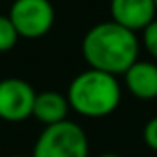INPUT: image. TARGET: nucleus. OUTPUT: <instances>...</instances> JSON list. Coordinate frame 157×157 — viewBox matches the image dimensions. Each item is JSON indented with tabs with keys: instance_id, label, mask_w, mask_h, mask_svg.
<instances>
[{
	"instance_id": "nucleus-14",
	"label": "nucleus",
	"mask_w": 157,
	"mask_h": 157,
	"mask_svg": "<svg viewBox=\"0 0 157 157\" xmlns=\"http://www.w3.org/2000/svg\"><path fill=\"white\" fill-rule=\"evenodd\" d=\"M154 2H155V9H157V0H154Z\"/></svg>"
},
{
	"instance_id": "nucleus-9",
	"label": "nucleus",
	"mask_w": 157,
	"mask_h": 157,
	"mask_svg": "<svg viewBox=\"0 0 157 157\" xmlns=\"http://www.w3.org/2000/svg\"><path fill=\"white\" fill-rule=\"evenodd\" d=\"M18 39L20 35L13 26L9 15H0V53L11 51L18 44Z\"/></svg>"
},
{
	"instance_id": "nucleus-10",
	"label": "nucleus",
	"mask_w": 157,
	"mask_h": 157,
	"mask_svg": "<svg viewBox=\"0 0 157 157\" xmlns=\"http://www.w3.org/2000/svg\"><path fill=\"white\" fill-rule=\"evenodd\" d=\"M143 46L148 51V55L157 60V18L143 29Z\"/></svg>"
},
{
	"instance_id": "nucleus-12",
	"label": "nucleus",
	"mask_w": 157,
	"mask_h": 157,
	"mask_svg": "<svg viewBox=\"0 0 157 157\" xmlns=\"http://www.w3.org/2000/svg\"><path fill=\"white\" fill-rule=\"evenodd\" d=\"M99 157H121V155H117V154H110V152H108V154H102V155H99Z\"/></svg>"
},
{
	"instance_id": "nucleus-2",
	"label": "nucleus",
	"mask_w": 157,
	"mask_h": 157,
	"mask_svg": "<svg viewBox=\"0 0 157 157\" xmlns=\"http://www.w3.org/2000/svg\"><path fill=\"white\" fill-rule=\"evenodd\" d=\"M68 102L73 112L88 119L112 115L121 104V84L115 75L91 70L78 73L68 86Z\"/></svg>"
},
{
	"instance_id": "nucleus-6",
	"label": "nucleus",
	"mask_w": 157,
	"mask_h": 157,
	"mask_svg": "<svg viewBox=\"0 0 157 157\" xmlns=\"http://www.w3.org/2000/svg\"><path fill=\"white\" fill-rule=\"evenodd\" d=\"M112 20L132 31H143L155 20L157 9L154 0H110Z\"/></svg>"
},
{
	"instance_id": "nucleus-3",
	"label": "nucleus",
	"mask_w": 157,
	"mask_h": 157,
	"mask_svg": "<svg viewBox=\"0 0 157 157\" xmlns=\"http://www.w3.org/2000/svg\"><path fill=\"white\" fill-rule=\"evenodd\" d=\"M88 154L86 132L73 121H62L40 132L31 157H88Z\"/></svg>"
},
{
	"instance_id": "nucleus-1",
	"label": "nucleus",
	"mask_w": 157,
	"mask_h": 157,
	"mask_svg": "<svg viewBox=\"0 0 157 157\" xmlns=\"http://www.w3.org/2000/svg\"><path fill=\"white\" fill-rule=\"evenodd\" d=\"M137 33L122 28L113 20L91 26L80 42V51L91 70L110 75H124L128 68L139 60Z\"/></svg>"
},
{
	"instance_id": "nucleus-5",
	"label": "nucleus",
	"mask_w": 157,
	"mask_h": 157,
	"mask_svg": "<svg viewBox=\"0 0 157 157\" xmlns=\"http://www.w3.org/2000/svg\"><path fill=\"white\" fill-rule=\"evenodd\" d=\"M37 91L33 86L18 77L0 80V119L6 122H22L33 117Z\"/></svg>"
},
{
	"instance_id": "nucleus-13",
	"label": "nucleus",
	"mask_w": 157,
	"mask_h": 157,
	"mask_svg": "<svg viewBox=\"0 0 157 157\" xmlns=\"http://www.w3.org/2000/svg\"><path fill=\"white\" fill-rule=\"evenodd\" d=\"M9 157H28V155H9Z\"/></svg>"
},
{
	"instance_id": "nucleus-11",
	"label": "nucleus",
	"mask_w": 157,
	"mask_h": 157,
	"mask_svg": "<svg viewBox=\"0 0 157 157\" xmlns=\"http://www.w3.org/2000/svg\"><path fill=\"white\" fill-rule=\"evenodd\" d=\"M143 139H144V143H146V146H148L150 150L157 152V117H152L146 124H144Z\"/></svg>"
},
{
	"instance_id": "nucleus-7",
	"label": "nucleus",
	"mask_w": 157,
	"mask_h": 157,
	"mask_svg": "<svg viewBox=\"0 0 157 157\" xmlns=\"http://www.w3.org/2000/svg\"><path fill=\"white\" fill-rule=\"evenodd\" d=\"M128 91L141 99L152 101L157 99V64L152 60H137L133 62L128 71L122 75Z\"/></svg>"
},
{
	"instance_id": "nucleus-4",
	"label": "nucleus",
	"mask_w": 157,
	"mask_h": 157,
	"mask_svg": "<svg viewBox=\"0 0 157 157\" xmlns=\"http://www.w3.org/2000/svg\"><path fill=\"white\" fill-rule=\"evenodd\" d=\"M9 18L22 39H40L55 24V7L49 0H15Z\"/></svg>"
},
{
	"instance_id": "nucleus-8",
	"label": "nucleus",
	"mask_w": 157,
	"mask_h": 157,
	"mask_svg": "<svg viewBox=\"0 0 157 157\" xmlns=\"http://www.w3.org/2000/svg\"><path fill=\"white\" fill-rule=\"evenodd\" d=\"M68 112H70V102L66 95L53 91V90L37 93L35 106H33V117L39 122H42L44 126H51V124L68 121Z\"/></svg>"
}]
</instances>
